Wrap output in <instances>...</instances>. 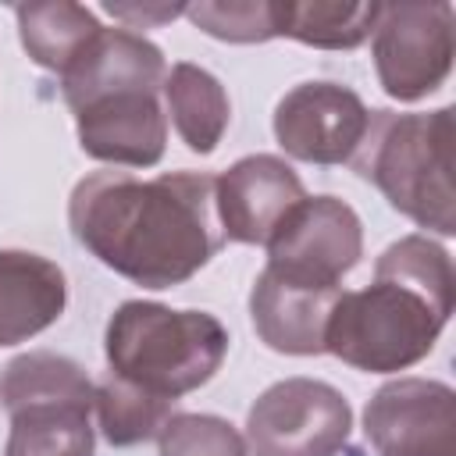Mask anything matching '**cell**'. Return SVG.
I'll return each instance as SVG.
<instances>
[{"label": "cell", "mask_w": 456, "mask_h": 456, "mask_svg": "<svg viewBox=\"0 0 456 456\" xmlns=\"http://www.w3.org/2000/svg\"><path fill=\"white\" fill-rule=\"evenodd\" d=\"M68 224L78 246L142 289L189 281L224 246L217 178L203 171H93L71 189Z\"/></svg>", "instance_id": "cell-1"}, {"label": "cell", "mask_w": 456, "mask_h": 456, "mask_svg": "<svg viewBox=\"0 0 456 456\" xmlns=\"http://www.w3.org/2000/svg\"><path fill=\"white\" fill-rule=\"evenodd\" d=\"M167 64L157 43L132 28H100L61 75L78 146L118 167H153L167 146Z\"/></svg>", "instance_id": "cell-2"}, {"label": "cell", "mask_w": 456, "mask_h": 456, "mask_svg": "<svg viewBox=\"0 0 456 456\" xmlns=\"http://www.w3.org/2000/svg\"><path fill=\"white\" fill-rule=\"evenodd\" d=\"M452 142L456 110L438 107L431 114L370 110L367 132L349 157L353 171L378 185L392 210L413 224L452 235L456 232V189H452Z\"/></svg>", "instance_id": "cell-3"}, {"label": "cell", "mask_w": 456, "mask_h": 456, "mask_svg": "<svg viewBox=\"0 0 456 456\" xmlns=\"http://www.w3.org/2000/svg\"><path fill=\"white\" fill-rule=\"evenodd\" d=\"M103 349L114 378L178 403L221 370L228 331L207 310H171L164 303L128 299L110 314Z\"/></svg>", "instance_id": "cell-4"}, {"label": "cell", "mask_w": 456, "mask_h": 456, "mask_svg": "<svg viewBox=\"0 0 456 456\" xmlns=\"http://www.w3.org/2000/svg\"><path fill=\"white\" fill-rule=\"evenodd\" d=\"M449 314L452 306L374 274V285L338 292L324 328V353L367 374L406 370L435 349Z\"/></svg>", "instance_id": "cell-5"}, {"label": "cell", "mask_w": 456, "mask_h": 456, "mask_svg": "<svg viewBox=\"0 0 456 456\" xmlns=\"http://www.w3.org/2000/svg\"><path fill=\"white\" fill-rule=\"evenodd\" d=\"M370 39L381 89L399 103H413L435 93L452 71L456 11L449 0L381 4Z\"/></svg>", "instance_id": "cell-6"}, {"label": "cell", "mask_w": 456, "mask_h": 456, "mask_svg": "<svg viewBox=\"0 0 456 456\" xmlns=\"http://www.w3.org/2000/svg\"><path fill=\"white\" fill-rule=\"evenodd\" d=\"M353 431L346 395L314 378H285L246 413L249 456H338Z\"/></svg>", "instance_id": "cell-7"}, {"label": "cell", "mask_w": 456, "mask_h": 456, "mask_svg": "<svg viewBox=\"0 0 456 456\" xmlns=\"http://www.w3.org/2000/svg\"><path fill=\"white\" fill-rule=\"evenodd\" d=\"M363 256V224L338 196H306L267 239V271L310 285L338 289Z\"/></svg>", "instance_id": "cell-8"}, {"label": "cell", "mask_w": 456, "mask_h": 456, "mask_svg": "<svg viewBox=\"0 0 456 456\" xmlns=\"http://www.w3.org/2000/svg\"><path fill=\"white\" fill-rule=\"evenodd\" d=\"M363 431L378 456H456V392L431 378H395L370 395Z\"/></svg>", "instance_id": "cell-9"}, {"label": "cell", "mask_w": 456, "mask_h": 456, "mask_svg": "<svg viewBox=\"0 0 456 456\" xmlns=\"http://www.w3.org/2000/svg\"><path fill=\"white\" fill-rule=\"evenodd\" d=\"M370 110L367 103L338 82H299L274 107L278 146L306 164H349Z\"/></svg>", "instance_id": "cell-10"}, {"label": "cell", "mask_w": 456, "mask_h": 456, "mask_svg": "<svg viewBox=\"0 0 456 456\" xmlns=\"http://www.w3.org/2000/svg\"><path fill=\"white\" fill-rule=\"evenodd\" d=\"M299 200H306L299 175L274 153H249L217 178V221L232 242L267 246Z\"/></svg>", "instance_id": "cell-11"}, {"label": "cell", "mask_w": 456, "mask_h": 456, "mask_svg": "<svg viewBox=\"0 0 456 456\" xmlns=\"http://www.w3.org/2000/svg\"><path fill=\"white\" fill-rule=\"evenodd\" d=\"M342 289H310L274 271H260L249 292V317L260 342L285 356L324 353V328Z\"/></svg>", "instance_id": "cell-12"}, {"label": "cell", "mask_w": 456, "mask_h": 456, "mask_svg": "<svg viewBox=\"0 0 456 456\" xmlns=\"http://www.w3.org/2000/svg\"><path fill=\"white\" fill-rule=\"evenodd\" d=\"M68 303L64 271L28 249H0V346L46 331Z\"/></svg>", "instance_id": "cell-13"}, {"label": "cell", "mask_w": 456, "mask_h": 456, "mask_svg": "<svg viewBox=\"0 0 456 456\" xmlns=\"http://www.w3.org/2000/svg\"><path fill=\"white\" fill-rule=\"evenodd\" d=\"M14 18H18V36L28 61L53 75H64L103 28L89 7L71 0L18 4Z\"/></svg>", "instance_id": "cell-14"}, {"label": "cell", "mask_w": 456, "mask_h": 456, "mask_svg": "<svg viewBox=\"0 0 456 456\" xmlns=\"http://www.w3.org/2000/svg\"><path fill=\"white\" fill-rule=\"evenodd\" d=\"M164 110L175 121V132L192 153H214L228 132L232 103L224 86L200 64L178 61L164 78Z\"/></svg>", "instance_id": "cell-15"}, {"label": "cell", "mask_w": 456, "mask_h": 456, "mask_svg": "<svg viewBox=\"0 0 456 456\" xmlns=\"http://www.w3.org/2000/svg\"><path fill=\"white\" fill-rule=\"evenodd\" d=\"M96 399V385L89 374L61 353L50 349H32L14 356L0 370V403L4 410H21V406H39V403H89Z\"/></svg>", "instance_id": "cell-16"}, {"label": "cell", "mask_w": 456, "mask_h": 456, "mask_svg": "<svg viewBox=\"0 0 456 456\" xmlns=\"http://www.w3.org/2000/svg\"><path fill=\"white\" fill-rule=\"evenodd\" d=\"M89 403H39L11 410L4 456H93Z\"/></svg>", "instance_id": "cell-17"}, {"label": "cell", "mask_w": 456, "mask_h": 456, "mask_svg": "<svg viewBox=\"0 0 456 456\" xmlns=\"http://www.w3.org/2000/svg\"><path fill=\"white\" fill-rule=\"evenodd\" d=\"M381 4H331V0H274L278 36L321 50H353L370 39Z\"/></svg>", "instance_id": "cell-18"}, {"label": "cell", "mask_w": 456, "mask_h": 456, "mask_svg": "<svg viewBox=\"0 0 456 456\" xmlns=\"http://www.w3.org/2000/svg\"><path fill=\"white\" fill-rule=\"evenodd\" d=\"M93 410H96L100 431H103V438L110 445H139V442H150L175 417V403L157 399V395H150V392H142V388L114 378L110 370L96 385Z\"/></svg>", "instance_id": "cell-19"}, {"label": "cell", "mask_w": 456, "mask_h": 456, "mask_svg": "<svg viewBox=\"0 0 456 456\" xmlns=\"http://www.w3.org/2000/svg\"><path fill=\"white\" fill-rule=\"evenodd\" d=\"M374 274L381 278H395L445 306H452L456 299V274H452V260L445 253V246H438L428 235H403L399 242H392L378 264Z\"/></svg>", "instance_id": "cell-20"}, {"label": "cell", "mask_w": 456, "mask_h": 456, "mask_svg": "<svg viewBox=\"0 0 456 456\" xmlns=\"http://www.w3.org/2000/svg\"><path fill=\"white\" fill-rule=\"evenodd\" d=\"M185 18L214 39L224 43H267L278 39L274 28V0H217V4H192Z\"/></svg>", "instance_id": "cell-21"}, {"label": "cell", "mask_w": 456, "mask_h": 456, "mask_svg": "<svg viewBox=\"0 0 456 456\" xmlns=\"http://www.w3.org/2000/svg\"><path fill=\"white\" fill-rule=\"evenodd\" d=\"M157 442L160 456H249L246 438L214 413H175Z\"/></svg>", "instance_id": "cell-22"}, {"label": "cell", "mask_w": 456, "mask_h": 456, "mask_svg": "<svg viewBox=\"0 0 456 456\" xmlns=\"http://www.w3.org/2000/svg\"><path fill=\"white\" fill-rule=\"evenodd\" d=\"M103 11L118 21H125V28H153V25H164L178 14H185V7L178 4H103Z\"/></svg>", "instance_id": "cell-23"}]
</instances>
